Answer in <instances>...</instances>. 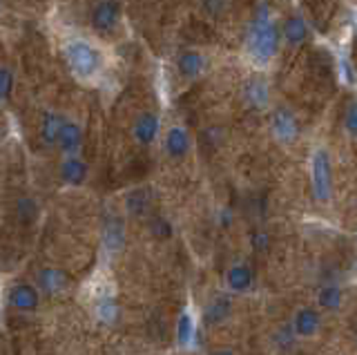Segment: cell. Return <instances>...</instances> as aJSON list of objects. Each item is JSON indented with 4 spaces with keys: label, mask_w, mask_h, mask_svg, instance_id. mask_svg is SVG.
<instances>
[{
    "label": "cell",
    "mask_w": 357,
    "mask_h": 355,
    "mask_svg": "<svg viewBox=\"0 0 357 355\" xmlns=\"http://www.w3.org/2000/svg\"><path fill=\"white\" fill-rule=\"evenodd\" d=\"M344 128L351 137L357 139V101H353L346 107V116H344Z\"/></svg>",
    "instance_id": "25"
},
{
    "label": "cell",
    "mask_w": 357,
    "mask_h": 355,
    "mask_svg": "<svg viewBox=\"0 0 357 355\" xmlns=\"http://www.w3.org/2000/svg\"><path fill=\"white\" fill-rule=\"evenodd\" d=\"M230 313H232V299L228 295H217L204 308V322L208 326H217L223 319H228Z\"/></svg>",
    "instance_id": "12"
},
{
    "label": "cell",
    "mask_w": 357,
    "mask_h": 355,
    "mask_svg": "<svg viewBox=\"0 0 357 355\" xmlns=\"http://www.w3.org/2000/svg\"><path fill=\"white\" fill-rule=\"evenodd\" d=\"M226 284H228L230 291H234V293L248 291V288L252 286V271L245 264H234V266H230L228 273H226Z\"/></svg>",
    "instance_id": "17"
},
{
    "label": "cell",
    "mask_w": 357,
    "mask_h": 355,
    "mask_svg": "<svg viewBox=\"0 0 357 355\" xmlns=\"http://www.w3.org/2000/svg\"><path fill=\"white\" fill-rule=\"evenodd\" d=\"M123 7L119 0H96L89 9V27L98 36H112L121 25Z\"/></svg>",
    "instance_id": "3"
},
{
    "label": "cell",
    "mask_w": 357,
    "mask_h": 355,
    "mask_svg": "<svg viewBox=\"0 0 357 355\" xmlns=\"http://www.w3.org/2000/svg\"><path fill=\"white\" fill-rule=\"evenodd\" d=\"M63 121L65 116H61L59 112H45L40 119V128H38V135L40 141L45 143L47 148H54L56 141H59L61 135V128H63Z\"/></svg>",
    "instance_id": "13"
},
{
    "label": "cell",
    "mask_w": 357,
    "mask_h": 355,
    "mask_svg": "<svg viewBox=\"0 0 357 355\" xmlns=\"http://www.w3.org/2000/svg\"><path fill=\"white\" fill-rule=\"evenodd\" d=\"M61 179L63 183L67 186H83L87 181V174H89V168L83 159L78 157H65L63 163H61Z\"/></svg>",
    "instance_id": "11"
},
{
    "label": "cell",
    "mask_w": 357,
    "mask_h": 355,
    "mask_svg": "<svg viewBox=\"0 0 357 355\" xmlns=\"http://www.w3.org/2000/svg\"><path fill=\"white\" fill-rule=\"evenodd\" d=\"M14 85H16L14 72H11L9 68H5V65H0V103L7 101V98L11 96V92H14Z\"/></svg>",
    "instance_id": "23"
},
{
    "label": "cell",
    "mask_w": 357,
    "mask_h": 355,
    "mask_svg": "<svg viewBox=\"0 0 357 355\" xmlns=\"http://www.w3.org/2000/svg\"><path fill=\"white\" fill-rule=\"evenodd\" d=\"M7 297H9V304L14 308H18V310H33V308H38V304H40L38 288L33 284H27V282L11 286Z\"/></svg>",
    "instance_id": "9"
},
{
    "label": "cell",
    "mask_w": 357,
    "mask_h": 355,
    "mask_svg": "<svg viewBox=\"0 0 357 355\" xmlns=\"http://www.w3.org/2000/svg\"><path fill=\"white\" fill-rule=\"evenodd\" d=\"M96 317L103 322V324H114L119 319V306L112 297H100L96 302Z\"/></svg>",
    "instance_id": "21"
},
{
    "label": "cell",
    "mask_w": 357,
    "mask_h": 355,
    "mask_svg": "<svg viewBox=\"0 0 357 355\" xmlns=\"http://www.w3.org/2000/svg\"><path fill=\"white\" fill-rule=\"evenodd\" d=\"M317 302L324 310H335V308H340L342 304V291L337 286H324L319 295H317Z\"/></svg>",
    "instance_id": "22"
},
{
    "label": "cell",
    "mask_w": 357,
    "mask_h": 355,
    "mask_svg": "<svg viewBox=\"0 0 357 355\" xmlns=\"http://www.w3.org/2000/svg\"><path fill=\"white\" fill-rule=\"evenodd\" d=\"M145 206H148V192L145 190H134L130 197H128V210L134 215H141Z\"/></svg>",
    "instance_id": "24"
},
{
    "label": "cell",
    "mask_w": 357,
    "mask_h": 355,
    "mask_svg": "<svg viewBox=\"0 0 357 355\" xmlns=\"http://www.w3.org/2000/svg\"><path fill=\"white\" fill-rule=\"evenodd\" d=\"M282 34H284V40L288 43L290 47L301 45V43H304L306 36H308L306 20L301 18V16H290V18H286V23L282 27Z\"/></svg>",
    "instance_id": "18"
},
{
    "label": "cell",
    "mask_w": 357,
    "mask_h": 355,
    "mask_svg": "<svg viewBox=\"0 0 357 355\" xmlns=\"http://www.w3.org/2000/svg\"><path fill=\"white\" fill-rule=\"evenodd\" d=\"M212 355H234V353H232V349H219V351H215Z\"/></svg>",
    "instance_id": "32"
},
{
    "label": "cell",
    "mask_w": 357,
    "mask_h": 355,
    "mask_svg": "<svg viewBox=\"0 0 357 355\" xmlns=\"http://www.w3.org/2000/svg\"><path fill=\"white\" fill-rule=\"evenodd\" d=\"M317 328H319V315H317V310H312V308H301V310H297L295 322H293L295 335H299V338H310V335H315Z\"/></svg>",
    "instance_id": "16"
},
{
    "label": "cell",
    "mask_w": 357,
    "mask_h": 355,
    "mask_svg": "<svg viewBox=\"0 0 357 355\" xmlns=\"http://www.w3.org/2000/svg\"><path fill=\"white\" fill-rule=\"evenodd\" d=\"M63 56L70 72L78 81H85V83L100 79L107 68V54L100 50L96 43L81 38V36L67 38V43L63 45Z\"/></svg>",
    "instance_id": "1"
},
{
    "label": "cell",
    "mask_w": 357,
    "mask_h": 355,
    "mask_svg": "<svg viewBox=\"0 0 357 355\" xmlns=\"http://www.w3.org/2000/svg\"><path fill=\"white\" fill-rule=\"evenodd\" d=\"M152 230H154V235H163V237L172 232L170 224H167V221H163V219H154L152 221Z\"/></svg>",
    "instance_id": "29"
},
{
    "label": "cell",
    "mask_w": 357,
    "mask_h": 355,
    "mask_svg": "<svg viewBox=\"0 0 357 355\" xmlns=\"http://www.w3.org/2000/svg\"><path fill=\"white\" fill-rule=\"evenodd\" d=\"M243 96L248 105L252 107H266L268 105V83L264 79H250L243 85Z\"/></svg>",
    "instance_id": "19"
},
{
    "label": "cell",
    "mask_w": 357,
    "mask_h": 355,
    "mask_svg": "<svg viewBox=\"0 0 357 355\" xmlns=\"http://www.w3.org/2000/svg\"><path fill=\"white\" fill-rule=\"evenodd\" d=\"M342 68H344V79L349 81V83H353V72H351V68H349V63H346L344 59H342Z\"/></svg>",
    "instance_id": "30"
},
{
    "label": "cell",
    "mask_w": 357,
    "mask_h": 355,
    "mask_svg": "<svg viewBox=\"0 0 357 355\" xmlns=\"http://www.w3.org/2000/svg\"><path fill=\"white\" fill-rule=\"evenodd\" d=\"M204 9L210 16H221V12L226 9V0H204Z\"/></svg>",
    "instance_id": "27"
},
{
    "label": "cell",
    "mask_w": 357,
    "mask_h": 355,
    "mask_svg": "<svg viewBox=\"0 0 357 355\" xmlns=\"http://www.w3.org/2000/svg\"><path fill=\"white\" fill-rule=\"evenodd\" d=\"M312 192H315L317 202H328L333 195V165H331V157L328 152L319 148L312 154Z\"/></svg>",
    "instance_id": "4"
},
{
    "label": "cell",
    "mask_w": 357,
    "mask_h": 355,
    "mask_svg": "<svg viewBox=\"0 0 357 355\" xmlns=\"http://www.w3.org/2000/svg\"><path fill=\"white\" fill-rule=\"evenodd\" d=\"M190 146H192V141H190V135L188 130L181 128V126H172L170 130L165 132L163 137V150L170 159L174 161H181L188 157L190 152Z\"/></svg>",
    "instance_id": "7"
},
{
    "label": "cell",
    "mask_w": 357,
    "mask_h": 355,
    "mask_svg": "<svg viewBox=\"0 0 357 355\" xmlns=\"http://www.w3.org/2000/svg\"><path fill=\"white\" fill-rule=\"evenodd\" d=\"M18 213H20V217L25 219V221L33 219V215H36V202H33V199H20V202H18Z\"/></svg>",
    "instance_id": "26"
},
{
    "label": "cell",
    "mask_w": 357,
    "mask_h": 355,
    "mask_svg": "<svg viewBox=\"0 0 357 355\" xmlns=\"http://www.w3.org/2000/svg\"><path fill=\"white\" fill-rule=\"evenodd\" d=\"M204 68H206V59H204V54L197 50H183L176 56V72L181 74L185 81L199 79Z\"/></svg>",
    "instance_id": "10"
},
{
    "label": "cell",
    "mask_w": 357,
    "mask_h": 355,
    "mask_svg": "<svg viewBox=\"0 0 357 355\" xmlns=\"http://www.w3.org/2000/svg\"><path fill=\"white\" fill-rule=\"evenodd\" d=\"M161 135V116L152 112V109H145L141 112L132 123V137L139 146H152V143L159 139Z\"/></svg>",
    "instance_id": "5"
},
{
    "label": "cell",
    "mask_w": 357,
    "mask_h": 355,
    "mask_svg": "<svg viewBox=\"0 0 357 355\" xmlns=\"http://www.w3.org/2000/svg\"><path fill=\"white\" fill-rule=\"evenodd\" d=\"M279 38L282 36H279L277 25L273 23L268 9L261 5L257 9V16L252 18L250 29H248V40H245L250 61L255 65H259V68H266V65L277 56Z\"/></svg>",
    "instance_id": "2"
},
{
    "label": "cell",
    "mask_w": 357,
    "mask_h": 355,
    "mask_svg": "<svg viewBox=\"0 0 357 355\" xmlns=\"http://www.w3.org/2000/svg\"><path fill=\"white\" fill-rule=\"evenodd\" d=\"M195 340V317L190 315V310H183L176 319V342L178 347H190Z\"/></svg>",
    "instance_id": "20"
},
{
    "label": "cell",
    "mask_w": 357,
    "mask_h": 355,
    "mask_svg": "<svg viewBox=\"0 0 357 355\" xmlns=\"http://www.w3.org/2000/svg\"><path fill=\"white\" fill-rule=\"evenodd\" d=\"M38 286L47 295H61L67 288V275L61 269H43L38 273Z\"/></svg>",
    "instance_id": "14"
},
{
    "label": "cell",
    "mask_w": 357,
    "mask_h": 355,
    "mask_svg": "<svg viewBox=\"0 0 357 355\" xmlns=\"http://www.w3.org/2000/svg\"><path fill=\"white\" fill-rule=\"evenodd\" d=\"M228 224H230V213H228V210H223V213H221V226L226 228Z\"/></svg>",
    "instance_id": "31"
},
{
    "label": "cell",
    "mask_w": 357,
    "mask_h": 355,
    "mask_svg": "<svg viewBox=\"0 0 357 355\" xmlns=\"http://www.w3.org/2000/svg\"><path fill=\"white\" fill-rule=\"evenodd\" d=\"M123 243H126V226H123V219L119 217L107 219L103 226V246L109 252H116L123 248Z\"/></svg>",
    "instance_id": "15"
},
{
    "label": "cell",
    "mask_w": 357,
    "mask_h": 355,
    "mask_svg": "<svg viewBox=\"0 0 357 355\" xmlns=\"http://www.w3.org/2000/svg\"><path fill=\"white\" fill-rule=\"evenodd\" d=\"M271 128H273V135L277 141L282 143H293L299 137V123L295 114L290 109H275L273 121H271Z\"/></svg>",
    "instance_id": "8"
},
{
    "label": "cell",
    "mask_w": 357,
    "mask_h": 355,
    "mask_svg": "<svg viewBox=\"0 0 357 355\" xmlns=\"http://www.w3.org/2000/svg\"><path fill=\"white\" fill-rule=\"evenodd\" d=\"M56 148H59L65 157H76L78 150L83 148V128H81V123H76V121H72V119H65L63 128H61V135H59V141H56Z\"/></svg>",
    "instance_id": "6"
},
{
    "label": "cell",
    "mask_w": 357,
    "mask_h": 355,
    "mask_svg": "<svg viewBox=\"0 0 357 355\" xmlns=\"http://www.w3.org/2000/svg\"><path fill=\"white\" fill-rule=\"evenodd\" d=\"M268 243H271V237H268L264 230H257L255 235H252V246H255V250L264 252L268 248Z\"/></svg>",
    "instance_id": "28"
}]
</instances>
